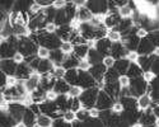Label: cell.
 I'll return each mask as SVG.
<instances>
[{"mask_svg": "<svg viewBox=\"0 0 159 127\" xmlns=\"http://www.w3.org/2000/svg\"><path fill=\"white\" fill-rule=\"evenodd\" d=\"M98 93H99V89L97 86L90 88V89H85L84 93L82 94V97L79 98V99H80V102H82L83 107L87 108V109H90V108L96 107Z\"/></svg>", "mask_w": 159, "mask_h": 127, "instance_id": "1", "label": "cell"}, {"mask_svg": "<svg viewBox=\"0 0 159 127\" xmlns=\"http://www.w3.org/2000/svg\"><path fill=\"white\" fill-rule=\"evenodd\" d=\"M155 75H159V59H155L153 61V65H152V69H150Z\"/></svg>", "mask_w": 159, "mask_h": 127, "instance_id": "47", "label": "cell"}, {"mask_svg": "<svg viewBox=\"0 0 159 127\" xmlns=\"http://www.w3.org/2000/svg\"><path fill=\"white\" fill-rule=\"evenodd\" d=\"M18 84H19V79L17 78L16 75L7 76V81H5V86L7 88H16Z\"/></svg>", "mask_w": 159, "mask_h": 127, "instance_id": "37", "label": "cell"}, {"mask_svg": "<svg viewBox=\"0 0 159 127\" xmlns=\"http://www.w3.org/2000/svg\"><path fill=\"white\" fill-rule=\"evenodd\" d=\"M111 48H112V42L108 40V38H103V40H99L97 43V51L104 56H107L108 52H111Z\"/></svg>", "mask_w": 159, "mask_h": 127, "instance_id": "10", "label": "cell"}, {"mask_svg": "<svg viewBox=\"0 0 159 127\" xmlns=\"http://www.w3.org/2000/svg\"><path fill=\"white\" fill-rule=\"evenodd\" d=\"M0 66H2V72L7 74L8 76L10 75H16L17 72V68L18 65L13 61V59H7V60H2L0 62Z\"/></svg>", "mask_w": 159, "mask_h": 127, "instance_id": "6", "label": "cell"}, {"mask_svg": "<svg viewBox=\"0 0 159 127\" xmlns=\"http://www.w3.org/2000/svg\"><path fill=\"white\" fill-rule=\"evenodd\" d=\"M32 71H33V70L31 69V66L28 65V64L24 62V64H20V65H18L16 76H17L19 80H27V79H30Z\"/></svg>", "mask_w": 159, "mask_h": 127, "instance_id": "8", "label": "cell"}, {"mask_svg": "<svg viewBox=\"0 0 159 127\" xmlns=\"http://www.w3.org/2000/svg\"><path fill=\"white\" fill-rule=\"evenodd\" d=\"M88 113H89V118H93V120H97L101 117V111L97 108V107H93L88 109Z\"/></svg>", "mask_w": 159, "mask_h": 127, "instance_id": "45", "label": "cell"}, {"mask_svg": "<svg viewBox=\"0 0 159 127\" xmlns=\"http://www.w3.org/2000/svg\"><path fill=\"white\" fill-rule=\"evenodd\" d=\"M154 126H155V127H159V117H157V118H155V122H154Z\"/></svg>", "mask_w": 159, "mask_h": 127, "instance_id": "52", "label": "cell"}, {"mask_svg": "<svg viewBox=\"0 0 159 127\" xmlns=\"http://www.w3.org/2000/svg\"><path fill=\"white\" fill-rule=\"evenodd\" d=\"M154 45L152 43V41L149 38H144V40H140V43L138 46V52L140 56H148L149 54H153V50H154Z\"/></svg>", "mask_w": 159, "mask_h": 127, "instance_id": "5", "label": "cell"}, {"mask_svg": "<svg viewBox=\"0 0 159 127\" xmlns=\"http://www.w3.org/2000/svg\"><path fill=\"white\" fill-rule=\"evenodd\" d=\"M62 120L68 123H73L76 121V113L74 111H65L62 114Z\"/></svg>", "mask_w": 159, "mask_h": 127, "instance_id": "34", "label": "cell"}, {"mask_svg": "<svg viewBox=\"0 0 159 127\" xmlns=\"http://www.w3.org/2000/svg\"><path fill=\"white\" fill-rule=\"evenodd\" d=\"M111 111H112V113L121 114V113H124L125 107H124V104L121 103V102H113V104L111 107Z\"/></svg>", "mask_w": 159, "mask_h": 127, "instance_id": "40", "label": "cell"}, {"mask_svg": "<svg viewBox=\"0 0 159 127\" xmlns=\"http://www.w3.org/2000/svg\"><path fill=\"white\" fill-rule=\"evenodd\" d=\"M57 29H59V25L55 22H48L45 25V32L48 33V34H56Z\"/></svg>", "mask_w": 159, "mask_h": 127, "instance_id": "38", "label": "cell"}, {"mask_svg": "<svg viewBox=\"0 0 159 127\" xmlns=\"http://www.w3.org/2000/svg\"><path fill=\"white\" fill-rule=\"evenodd\" d=\"M54 122L55 120L51 118L50 116H47V114H38L37 116V126L38 127H52L54 126Z\"/></svg>", "mask_w": 159, "mask_h": 127, "instance_id": "18", "label": "cell"}, {"mask_svg": "<svg viewBox=\"0 0 159 127\" xmlns=\"http://www.w3.org/2000/svg\"><path fill=\"white\" fill-rule=\"evenodd\" d=\"M68 5V2H65V0H55V2H52V8L55 10H62L66 8Z\"/></svg>", "mask_w": 159, "mask_h": 127, "instance_id": "42", "label": "cell"}, {"mask_svg": "<svg viewBox=\"0 0 159 127\" xmlns=\"http://www.w3.org/2000/svg\"><path fill=\"white\" fill-rule=\"evenodd\" d=\"M106 38H108L112 43H118L122 40V33L120 31H117V29H110Z\"/></svg>", "mask_w": 159, "mask_h": 127, "instance_id": "27", "label": "cell"}, {"mask_svg": "<svg viewBox=\"0 0 159 127\" xmlns=\"http://www.w3.org/2000/svg\"><path fill=\"white\" fill-rule=\"evenodd\" d=\"M78 65H79V59L75 57L74 55H69V56H65V60L62 62V66L66 69V70H70V69H78Z\"/></svg>", "mask_w": 159, "mask_h": 127, "instance_id": "22", "label": "cell"}, {"mask_svg": "<svg viewBox=\"0 0 159 127\" xmlns=\"http://www.w3.org/2000/svg\"><path fill=\"white\" fill-rule=\"evenodd\" d=\"M136 100H138V109L139 111H143L144 112V111L149 109L150 106H152V97L148 93H145V94L138 97Z\"/></svg>", "mask_w": 159, "mask_h": 127, "instance_id": "9", "label": "cell"}, {"mask_svg": "<svg viewBox=\"0 0 159 127\" xmlns=\"http://www.w3.org/2000/svg\"><path fill=\"white\" fill-rule=\"evenodd\" d=\"M71 28L69 24L66 25H61V27H59L57 32H56V36L61 40V42H68L70 41V36H71Z\"/></svg>", "mask_w": 159, "mask_h": 127, "instance_id": "13", "label": "cell"}, {"mask_svg": "<svg viewBox=\"0 0 159 127\" xmlns=\"http://www.w3.org/2000/svg\"><path fill=\"white\" fill-rule=\"evenodd\" d=\"M76 113V120L78 121H82V122H85L89 120V113H88V109L87 108H82V109H79Z\"/></svg>", "mask_w": 159, "mask_h": 127, "instance_id": "36", "label": "cell"}, {"mask_svg": "<svg viewBox=\"0 0 159 127\" xmlns=\"http://www.w3.org/2000/svg\"><path fill=\"white\" fill-rule=\"evenodd\" d=\"M23 122L28 127H33L37 122V114L34 112H32L31 108H27L24 112V116H23Z\"/></svg>", "mask_w": 159, "mask_h": 127, "instance_id": "19", "label": "cell"}, {"mask_svg": "<svg viewBox=\"0 0 159 127\" xmlns=\"http://www.w3.org/2000/svg\"><path fill=\"white\" fill-rule=\"evenodd\" d=\"M115 64H116V59L112 57L111 55L104 56L103 60H102V65H103L106 69H112V68H115Z\"/></svg>", "mask_w": 159, "mask_h": 127, "instance_id": "32", "label": "cell"}, {"mask_svg": "<svg viewBox=\"0 0 159 127\" xmlns=\"http://www.w3.org/2000/svg\"><path fill=\"white\" fill-rule=\"evenodd\" d=\"M92 64H90V61L88 60V57H85V59H82V60H79V65H78V70H80V71H87V72H89V70L92 69Z\"/></svg>", "mask_w": 159, "mask_h": 127, "instance_id": "31", "label": "cell"}, {"mask_svg": "<svg viewBox=\"0 0 159 127\" xmlns=\"http://www.w3.org/2000/svg\"><path fill=\"white\" fill-rule=\"evenodd\" d=\"M74 45L68 41V42H62L61 46H60V50H61V52L65 55V56H69V55H73L74 54Z\"/></svg>", "mask_w": 159, "mask_h": 127, "instance_id": "30", "label": "cell"}, {"mask_svg": "<svg viewBox=\"0 0 159 127\" xmlns=\"http://www.w3.org/2000/svg\"><path fill=\"white\" fill-rule=\"evenodd\" d=\"M130 61L126 60V59H120V60H116V64H115V69L116 71L120 74V75H126L129 68H130Z\"/></svg>", "mask_w": 159, "mask_h": 127, "instance_id": "16", "label": "cell"}, {"mask_svg": "<svg viewBox=\"0 0 159 127\" xmlns=\"http://www.w3.org/2000/svg\"><path fill=\"white\" fill-rule=\"evenodd\" d=\"M135 34H136V37L139 38V40H144V38H147L149 36V31H147V29L143 28V27H139L135 31Z\"/></svg>", "mask_w": 159, "mask_h": 127, "instance_id": "44", "label": "cell"}, {"mask_svg": "<svg viewBox=\"0 0 159 127\" xmlns=\"http://www.w3.org/2000/svg\"><path fill=\"white\" fill-rule=\"evenodd\" d=\"M59 98V94L54 90V89H51V90H47L46 94H45V99L47 102H56V99Z\"/></svg>", "mask_w": 159, "mask_h": 127, "instance_id": "41", "label": "cell"}, {"mask_svg": "<svg viewBox=\"0 0 159 127\" xmlns=\"http://www.w3.org/2000/svg\"><path fill=\"white\" fill-rule=\"evenodd\" d=\"M118 78H120V74H118L116 71V69H107V71H106L104 74V81L106 83H116L118 80Z\"/></svg>", "mask_w": 159, "mask_h": 127, "instance_id": "25", "label": "cell"}, {"mask_svg": "<svg viewBox=\"0 0 159 127\" xmlns=\"http://www.w3.org/2000/svg\"><path fill=\"white\" fill-rule=\"evenodd\" d=\"M37 50H38V47H36V43L33 41H31L30 38H22V40H19L18 51L25 56V59L30 56L37 55Z\"/></svg>", "mask_w": 159, "mask_h": 127, "instance_id": "2", "label": "cell"}, {"mask_svg": "<svg viewBox=\"0 0 159 127\" xmlns=\"http://www.w3.org/2000/svg\"><path fill=\"white\" fill-rule=\"evenodd\" d=\"M143 79H144V81L145 83H153L155 79H157V75L152 71V70H147V71H144L143 72Z\"/></svg>", "mask_w": 159, "mask_h": 127, "instance_id": "39", "label": "cell"}, {"mask_svg": "<svg viewBox=\"0 0 159 127\" xmlns=\"http://www.w3.org/2000/svg\"><path fill=\"white\" fill-rule=\"evenodd\" d=\"M117 14L120 15L121 19H132L134 17V9L130 7V3L127 5H124L117 9Z\"/></svg>", "mask_w": 159, "mask_h": 127, "instance_id": "17", "label": "cell"}, {"mask_svg": "<svg viewBox=\"0 0 159 127\" xmlns=\"http://www.w3.org/2000/svg\"><path fill=\"white\" fill-rule=\"evenodd\" d=\"M158 32H159V25H158Z\"/></svg>", "mask_w": 159, "mask_h": 127, "instance_id": "53", "label": "cell"}, {"mask_svg": "<svg viewBox=\"0 0 159 127\" xmlns=\"http://www.w3.org/2000/svg\"><path fill=\"white\" fill-rule=\"evenodd\" d=\"M66 71H68V70H66L62 65H56L54 69H52L51 74H52V76H54L56 80H60V79H64L65 78Z\"/></svg>", "mask_w": 159, "mask_h": 127, "instance_id": "28", "label": "cell"}, {"mask_svg": "<svg viewBox=\"0 0 159 127\" xmlns=\"http://www.w3.org/2000/svg\"><path fill=\"white\" fill-rule=\"evenodd\" d=\"M88 52H89V47L87 46V43H84V45H76L74 47V56L78 57L79 60L85 59L88 56Z\"/></svg>", "mask_w": 159, "mask_h": 127, "instance_id": "21", "label": "cell"}, {"mask_svg": "<svg viewBox=\"0 0 159 127\" xmlns=\"http://www.w3.org/2000/svg\"><path fill=\"white\" fill-rule=\"evenodd\" d=\"M143 69L138 65V64H130V68L126 72V75L129 76V78H134V79H138V78H141L143 76Z\"/></svg>", "mask_w": 159, "mask_h": 127, "instance_id": "20", "label": "cell"}, {"mask_svg": "<svg viewBox=\"0 0 159 127\" xmlns=\"http://www.w3.org/2000/svg\"><path fill=\"white\" fill-rule=\"evenodd\" d=\"M13 61H14L17 65H20V64L25 62V56L22 52H19V51H17V52L14 54V56H13Z\"/></svg>", "mask_w": 159, "mask_h": 127, "instance_id": "43", "label": "cell"}, {"mask_svg": "<svg viewBox=\"0 0 159 127\" xmlns=\"http://www.w3.org/2000/svg\"><path fill=\"white\" fill-rule=\"evenodd\" d=\"M129 127H143V125H141L140 122H135V123H132V125H130Z\"/></svg>", "mask_w": 159, "mask_h": 127, "instance_id": "51", "label": "cell"}, {"mask_svg": "<svg viewBox=\"0 0 159 127\" xmlns=\"http://www.w3.org/2000/svg\"><path fill=\"white\" fill-rule=\"evenodd\" d=\"M54 68H55L54 62H52L50 59H48V60H41V61H39V65H38L37 71L41 74V75H45V74L51 72Z\"/></svg>", "mask_w": 159, "mask_h": 127, "instance_id": "15", "label": "cell"}, {"mask_svg": "<svg viewBox=\"0 0 159 127\" xmlns=\"http://www.w3.org/2000/svg\"><path fill=\"white\" fill-rule=\"evenodd\" d=\"M76 18L82 23H90V20L93 19V13H92L87 7L79 8L78 13H76Z\"/></svg>", "mask_w": 159, "mask_h": 127, "instance_id": "11", "label": "cell"}, {"mask_svg": "<svg viewBox=\"0 0 159 127\" xmlns=\"http://www.w3.org/2000/svg\"><path fill=\"white\" fill-rule=\"evenodd\" d=\"M0 111L4 114H8L10 111V103H8L5 100H2V103H0Z\"/></svg>", "mask_w": 159, "mask_h": 127, "instance_id": "46", "label": "cell"}, {"mask_svg": "<svg viewBox=\"0 0 159 127\" xmlns=\"http://www.w3.org/2000/svg\"><path fill=\"white\" fill-rule=\"evenodd\" d=\"M39 60H48L51 56V50L45 47V46H38L37 50V55H36Z\"/></svg>", "mask_w": 159, "mask_h": 127, "instance_id": "29", "label": "cell"}, {"mask_svg": "<svg viewBox=\"0 0 159 127\" xmlns=\"http://www.w3.org/2000/svg\"><path fill=\"white\" fill-rule=\"evenodd\" d=\"M88 60L90 61L92 65H97V64H102V55L98 52L97 50H89V52H88Z\"/></svg>", "mask_w": 159, "mask_h": 127, "instance_id": "24", "label": "cell"}, {"mask_svg": "<svg viewBox=\"0 0 159 127\" xmlns=\"http://www.w3.org/2000/svg\"><path fill=\"white\" fill-rule=\"evenodd\" d=\"M155 59H159V47H154V50H153V54H152Z\"/></svg>", "mask_w": 159, "mask_h": 127, "instance_id": "49", "label": "cell"}, {"mask_svg": "<svg viewBox=\"0 0 159 127\" xmlns=\"http://www.w3.org/2000/svg\"><path fill=\"white\" fill-rule=\"evenodd\" d=\"M84 90H85V89H84V88H82L80 85H73V86L70 88L69 93H68V97H69V98H73V99L80 98V97H82V94L84 93Z\"/></svg>", "mask_w": 159, "mask_h": 127, "instance_id": "26", "label": "cell"}, {"mask_svg": "<svg viewBox=\"0 0 159 127\" xmlns=\"http://www.w3.org/2000/svg\"><path fill=\"white\" fill-rule=\"evenodd\" d=\"M50 60L54 62V65H62V62L65 60V55L61 52V50H54L51 51V56H50Z\"/></svg>", "mask_w": 159, "mask_h": 127, "instance_id": "23", "label": "cell"}, {"mask_svg": "<svg viewBox=\"0 0 159 127\" xmlns=\"http://www.w3.org/2000/svg\"><path fill=\"white\" fill-rule=\"evenodd\" d=\"M71 126L73 127H85V125H84V122H82V121H75V122H73L71 123Z\"/></svg>", "mask_w": 159, "mask_h": 127, "instance_id": "48", "label": "cell"}, {"mask_svg": "<svg viewBox=\"0 0 159 127\" xmlns=\"http://www.w3.org/2000/svg\"><path fill=\"white\" fill-rule=\"evenodd\" d=\"M125 59L129 60L131 64H138L139 62V59H140V55H139L138 51H127Z\"/></svg>", "mask_w": 159, "mask_h": 127, "instance_id": "35", "label": "cell"}, {"mask_svg": "<svg viewBox=\"0 0 159 127\" xmlns=\"http://www.w3.org/2000/svg\"><path fill=\"white\" fill-rule=\"evenodd\" d=\"M118 85H120L121 89H126V88H130L131 85V79L129 78L127 75H120V78L117 80Z\"/></svg>", "mask_w": 159, "mask_h": 127, "instance_id": "33", "label": "cell"}, {"mask_svg": "<svg viewBox=\"0 0 159 127\" xmlns=\"http://www.w3.org/2000/svg\"><path fill=\"white\" fill-rule=\"evenodd\" d=\"M70 88H71V85L66 81L65 79H60V80H56L55 86H54V90L59 95H62V94H68L69 90H70Z\"/></svg>", "mask_w": 159, "mask_h": 127, "instance_id": "12", "label": "cell"}, {"mask_svg": "<svg viewBox=\"0 0 159 127\" xmlns=\"http://www.w3.org/2000/svg\"><path fill=\"white\" fill-rule=\"evenodd\" d=\"M14 127H28V126L25 125V123H24L23 121H20V122H18V123H17V125H16Z\"/></svg>", "mask_w": 159, "mask_h": 127, "instance_id": "50", "label": "cell"}, {"mask_svg": "<svg viewBox=\"0 0 159 127\" xmlns=\"http://www.w3.org/2000/svg\"><path fill=\"white\" fill-rule=\"evenodd\" d=\"M108 3L107 2H88L87 8L93 13V15L96 14H106L108 9Z\"/></svg>", "mask_w": 159, "mask_h": 127, "instance_id": "4", "label": "cell"}, {"mask_svg": "<svg viewBox=\"0 0 159 127\" xmlns=\"http://www.w3.org/2000/svg\"><path fill=\"white\" fill-rule=\"evenodd\" d=\"M106 71H107V69H106L102 64H97V65L92 66V69L89 70V74L93 76L97 83H101V81H104V74H106Z\"/></svg>", "mask_w": 159, "mask_h": 127, "instance_id": "7", "label": "cell"}, {"mask_svg": "<svg viewBox=\"0 0 159 127\" xmlns=\"http://www.w3.org/2000/svg\"><path fill=\"white\" fill-rule=\"evenodd\" d=\"M66 81H68L71 86L73 85H79V70L78 69H70L66 71V75L64 78Z\"/></svg>", "mask_w": 159, "mask_h": 127, "instance_id": "14", "label": "cell"}, {"mask_svg": "<svg viewBox=\"0 0 159 127\" xmlns=\"http://www.w3.org/2000/svg\"><path fill=\"white\" fill-rule=\"evenodd\" d=\"M113 98H111L107 93L104 90H99L98 93V98H97V103H96V107L99 109V111H107V109H111L113 102H112Z\"/></svg>", "mask_w": 159, "mask_h": 127, "instance_id": "3", "label": "cell"}]
</instances>
